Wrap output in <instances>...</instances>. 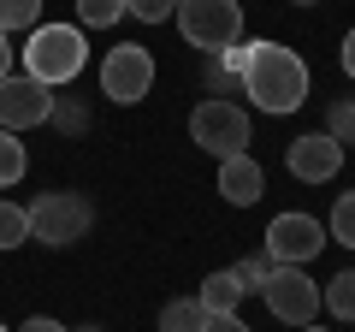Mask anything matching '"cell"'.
Here are the masks:
<instances>
[{
    "instance_id": "6da1fadb",
    "label": "cell",
    "mask_w": 355,
    "mask_h": 332,
    "mask_svg": "<svg viewBox=\"0 0 355 332\" xmlns=\"http://www.w3.org/2000/svg\"><path fill=\"white\" fill-rule=\"evenodd\" d=\"M243 95L261 113H296L308 101V60L284 42H243Z\"/></svg>"
},
{
    "instance_id": "7a4b0ae2",
    "label": "cell",
    "mask_w": 355,
    "mask_h": 332,
    "mask_svg": "<svg viewBox=\"0 0 355 332\" xmlns=\"http://www.w3.org/2000/svg\"><path fill=\"white\" fill-rule=\"evenodd\" d=\"M83 65H89L83 24H36V30H30V42H24V77L60 90V83H71Z\"/></svg>"
},
{
    "instance_id": "3957f363",
    "label": "cell",
    "mask_w": 355,
    "mask_h": 332,
    "mask_svg": "<svg viewBox=\"0 0 355 332\" xmlns=\"http://www.w3.org/2000/svg\"><path fill=\"white\" fill-rule=\"evenodd\" d=\"M172 18H178V30H184V42L202 48L207 60L243 42V6L237 0H178Z\"/></svg>"
},
{
    "instance_id": "277c9868",
    "label": "cell",
    "mask_w": 355,
    "mask_h": 332,
    "mask_svg": "<svg viewBox=\"0 0 355 332\" xmlns=\"http://www.w3.org/2000/svg\"><path fill=\"white\" fill-rule=\"evenodd\" d=\"M190 142L214 160H231V154H249L254 131H249V113L237 101H202L190 113Z\"/></svg>"
},
{
    "instance_id": "5b68a950",
    "label": "cell",
    "mask_w": 355,
    "mask_h": 332,
    "mask_svg": "<svg viewBox=\"0 0 355 332\" xmlns=\"http://www.w3.org/2000/svg\"><path fill=\"white\" fill-rule=\"evenodd\" d=\"M89 226H95V208H89L77 190H48V196L30 202V238H36V243L65 249V243L89 238Z\"/></svg>"
},
{
    "instance_id": "8992f818",
    "label": "cell",
    "mask_w": 355,
    "mask_h": 332,
    "mask_svg": "<svg viewBox=\"0 0 355 332\" xmlns=\"http://www.w3.org/2000/svg\"><path fill=\"white\" fill-rule=\"evenodd\" d=\"M148 90H154V53L142 48V42L107 48V60H101V95L113 107H137Z\"/></svg>"
},
{
    "instance_id": "52a82bcc",
    "label": "cell",
    "mask_w": 355,
    "mask_h": 332,
    "mask_svg": "<svg viewBox=\"0 0 355 332\" xmlns=\"http://www.w3.org/2000/svg\"><path fill=\"white\" fill-rule=\"evenodd\" d=\"M326 243H331L326 219H314V214H272V226H266V261H272V267H308Z\"/></svg>"
},
{
    "instance_id": "ba28073f",
    "label": "cell",
    "mask_w": 355,
    "mask_h": 332,
    "mask_svg": "<svg viewBox=\"0 0 355 332\" xmlns=\"http://www.w3.org/2000/svg\"><path fill=\"white\" fill-rule=\"evenodd\" d=\"M261 297L272 308V320H284V326H314V315H320V285L302 267H272Z\"/></svg>"
},
{
    "instance_id": "9c48e42d",
    "label": "cell",
    "mask_w": 355,
    "mask_h": 332,
    "mask_svg": "<svg viewBox=\"0 0 355 332\" xmlns=\"http://www.w3.org/2000/svg\"><path fill=\"white\" fill-rule=\"evenodd\" d=\"M53 119V90L48 83H36V77H0V131H12V137H24V131L48 125Z\"/></svg>"
},
{
    "instance_id": "30bf717a",
    "label": "cell",
    "mask_w": 355,
    "mask_h": 332,
    "mask_svg": "<svg viewBox=\"0 0 355 332\" xmlns=\"http://www.w3.org/2000/svg\"><path fill=\"white\" fill-rule=\"evenodd\" d=\"M284 166H291V179H302V184H331L343 172V142H331L326 131H308V137H296L291 149H284Z\"/></svg>"
},
{
    "instance_id": "8fae6325",
    "label": "cell",
    "mask_w": 355,
    "mask_h": 332,
    "mask_svg": "<svg viewBox=\"0 0 355 332\" xmlns=\"http://www.w3.org/2000/svg\"><path fill=\"white\" fill-rule=\"evenodd\" d=\"M219 196H225L231 208H254L266 196V172L254 166V154H231V160H219Z\"/></svg>"
},
{
    "instance_id": "7c38bea8",
    "label": "cell",
    "mask_w": 355,
    "mask_h": 332,
    "mask_svg": "<svg viewBox=\"0 0 355 332\" xmlns=\"http://www.w3.org/2000/svg\"><path fill=\"white\" fill-rule=\"evenodd\" d=\"M243 297H249V291L237 285V273H231V267H219V273H207V279H202V297H196V303H202L207 315H237V303H243Z\"/></svg>"
},
{
    "instance_id": "4fadbf2b",
    "label": "cell",
    "mask_w": 355,
    "mask_h": 332,
    "mask_svg": "<svg viewBox=\"0 0 355 332\" xmlns=\"http://www.w3.org/2000/svg\"><path fill=\"white\" fill-rule=\"evenodd\" d=\"M320 308H331L338 320H355V267H343L338 279L320 285Z\"/></svg>"
},
{
    "instance_id": "5bb4252c",
    "label": "cell",
    "mask_w": 355,
    "mask_h": 332,
    "mask_svg": "<svg viewBox=\"0 0 355 332\" xmlns=\"http://www.w3.org/2000/svg\"><path fill=\"white\" fill-rule=\"evenodd\" d=\"M202 320H207V308L196 297H172L160 308V332H202Z\"/></svg>"
},
{
    "instance_id": "9a60e30c",
    "label": "cell",
    "mask_w": 355,
    "mask_h": 332,
    "mask_svg": "<svg viewBox=\"0 0 355 332\" xmlns=\"http://www.w3.org/2000/svg\"><path fill=\"white\" fill-rule=\"evenodd\" d=\"M30 172V154H24V142L12 137V131H0V190H12L18 179Z\"/></svg>"
},
{
    "instance_id": "2e32d148",
    "label": "cell",
    "mask_w": 355,
    "mask_h": 332,
    "mask_svg": "<svg viewBox=\"0 0 355 332\" xmlns=\"http://www.w3.org/2000/svg\"><path fill=\"white\" fill-rule=\"evenodd\" d=\"M36 24H42V0H0V36H18Z\"/></svg>"
},
{
    "instance_id": "e0dca14e",
    "label": "cell",
    "mask_w": 355,
    "mask_h": 332,
    "mask_svg": "<svg viewBox=\"0 0 355 332\" xmlns=\"http://www.w3.org/2000/svg\"><path fill=\"white\" fill-rule=\"evenodd\" d=\"M18 243H30V208L0 196V249H18Z\"/></svg>"
},
{
    "instance_id": "ac0fdd59",
    "label": "cell",
    "mask_w": 355,
    "mask_h": 332,
    "mask_svg": "<svg viewBox=\"0 0 355 332\" xmlns=\"http://www.w3.org/2000/svg\"><path fill=\"white\" fill-rule=\"evenodd\" d=\"M326 238H338L343 249H355V190L338 196V208H331V219H326Z\"/></svg>"
},
{
    "instance_id": "d6986e66",
    "label": "cell",
    "mask_w": 355,
    "mask_h": 332,
    "mask_svg": "<svg viewBox=\"0 0 355 332\" xmlns=\"http://www.w3.org/2000/svg\"><path fill=\"white\" fill-rule=\"evenodd\" d=\"M119 18H125V0H77V24H89V30H107Z\"/></svg>"
},
{
    "instance_id": "ffe728a7",
    "label": "cell",
    "mask_w": 355,
    "mask_h": 332,
    "mask_svg": "<svg viewBox=\"0 0 355 332\" xmlns=\"http://www.w3.org/2000/svg\"><path fill=\"white\" fill-rule=\"evenodd\" d=\"M207 90H214V101H231V90H243L237 65H225V60L214 53V65H207Z\"/></svg>"
},
{
    "instance_id": "44dd1931",
    "label": "cell",
    "mask_w": 355,
    "mask_h": 332,
    "mask_svg": "<svg viewBox=\"0 0 355 332\" xmlns=\"http://www.w3.org/2000/svg\"><path fill=\"white\" fill-rule=\"evenodd\" d=\"M326 137H331V142H355V101H331Z\"/></svg>"
},
{
    "instance_id": "7402d4cb",
    "label": "cell",
    "mask_w": 355,
    "mask_h": 332,
    "mask_svg": "<svg viewBox=\"0 0 355 332\" xmlns=\"http://www.w3.org/2000/svg\"><path fill=\"white\" fill-rule=\"evenodd\" d=\"M231 273H237V285H243V291H261V285H266V273H272V261H266V249H261V256H243Z\"/></svg>"
},
{
    "instance_id": "603a6c76",
    "label": "cell",
    "mask_w": 355,
    "mask_h": 332,
    "mask_svg": "<svg viewBox=\"0 0 355 332\" xmlns=\"http://www.w3.org/2000/svg\"><path fill=\"white\" fill-rule=\"evenodd\" d=\"M172 13H178V0H125V18H142V24H160Z\"/></svg>"
},
{
    "instance_id": "cb8c5ba5",
    "label": "cell",
    "mask_w": 355,
    "mask_h": 332,
    "mask_svg": "<svg viewBox=\"0 0 355 332\" xmlns=\"http://www.w3.org/2000/svg\"><path fill=\"white\" fill-rule=\"evenodd\" d=\"M202 332H249V326H243L237 315H207V320H202Z\"/></svg>"
},
{
    "instance_id": "d4e9b609",
    "label": "cell",
    "mask_w": 355,
    "mask_h": 332,
    "mask_svg": "<svg viewBox=\"0 0 355 332\" xmlns=\"http://www.w3.org/2000/svg\"><path fill=\"white\" fill-rule=\"evenodd\" d=\"M18 332H71V326H60V320H48V315H30Z\"/></svg>"
},
{
    "instance_id": "484cf974",
    "label": "cell",
    "mask_w": 355,
    "mask_h": 332,
    "mask_svg": "<svg viewBox=\"0 0 355 332\" xmlns=\"http://www.w3.org/2000/svg\"><path fill=\"white\" fill-rule=\"evenodd\" d=\"M338 65H343V77H355V30L343 36V48H338Z\"/></svg>"
},
{
    "instance_id": "4316f807",
    "label": "cell",
    "mask_w": 355,
    "mask_h": 332,
    "mask_svg": "<svg viewBox=\"0 0 355 332\" xmlns=\"http://www.w3.org/2000/svg\"><path fill=\"white\" fill-rule=\"evenodd\" d=\"M0 77H12V36H0Z\"/></svg>"
},
{
    "instance_id": "83f0119b",
    "label": "cell",
    "mask_w": 355,
    "mask_h": 332,
    "mask_svg": "<svg viewBox=\"0 0 355 332\" xmlns=\"http://www.w3.org/2000/svg\"><path fill=\"white\" fill-rule=\"evenodd\" d=\"M71 332H101V326H71Z\"/></svg>"
},
{
    "instance_id": "f1b7e54d",
    "label": "cell",
    "mask_w": 355,
    "mask_h": 332,
    "mask_svg": "<svg viewBox=\"0 0 355 332\" xmlns=\"http://www.w3.org/2000/svg\"><path fill=\"white\" fill-rule=\"evenodd\" d=\"M291 6H314V0H291Z\"/></svg>"
},
{
    "instance_id": "f546056e",
    "label": "cell",
    "mask_w": 355,
    "mask_h": 332,
    "mask_svg": "<svg viewBox=\"0 0 355 332\" xmlns=\"http://www.w3.org/2000/svg\"><path fill=\"white\" fill-rule=\"evenodd\" d=\"M296 332H320V326H296Z\"/></svg>"
},
{
    "instance_id": "4dcf8cb0",
    "label": "cell",
    "mask_w": 355,
    "mask_h": 332,
    "mask_svg": "<svg viewBox=\"0 0 355 332\" xmlns=\"http://www.w3.org/2000/svg\"><path fill=\"white\" fill-rule=\"evenodd\" d=\"M0 332H12V326H0Z\"/></svg>"
}]
</instances>
